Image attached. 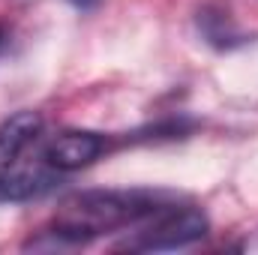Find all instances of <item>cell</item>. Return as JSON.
<instances>
[{
    "mask_svg": "<svg viewBox=\"0 0 258 255\" xmlns=\"http://www.w3.org/2000/svg\"><path fill=\"white\" fill-rule=\"evenodd\" d=\"M168 204V195L150 189H90L66 198L54 213L51 234L66 243H87L108 231L135 228Z\"/></svg>",
    "mask_w": 258,
    "mask_h": 255,
    "instance_id": "obj_1",
    "label": "cell"
},
{
    "mask_svg": "<svg viewBox=\"0 0 258 255\" xmlns=\"http://www.w3.org/2000/svg\"><path fill=\"white\" fill-rule=\"evenodd\" d=\"M207 228H210V222L198 207L168 201L165 207H159L156 213H150L147 219H141L135 225V237L126 240V249H138V252L180 249V246L201 240L207 234Z\"/></svg>",
    "mask_w": 258,
    "mask_h": 255,
    "instance_id": "obj_2",
    "label": "cell"
},
{
    "mask_svg": "<svg viewBox=\"0 0 258 255\" xmlns=\"http://www.w3.org/2000/svg\"><path fill=\"white\" fill-rule=\"evenodd\" d=\"M57 174L60 171L51 168L45 159V141L18 156L0 159V204H15L45 195L48 189H54Z\"/></svg>",
    "mask_w": 258,
    "mask_h": 255,
    "instance_id": "obj_3",
    "label": "cell"
},
{
    "mask_svg": "<svg viewBox=\"0 0 258 255\" xmlns=\"http://www.w3.org/2000/svg\"><path fill=\"white\" fill-rule=\"evenodd\" d=\"M117 144H120L117 135L90 132V129H63V132L45 138V159L60 174H69V171H78V168L102 159Z\"/></svg>",
    "mask_w": 258,
    "mask_h": 255,
    "instance_id": "obj_4",
    "label": "cell"
},
{
    "mask_svg": "<svg viewBox=\"0 0 258 255\" xmlns=\"http://www.w3.org/2000/svg\"><path fill=\"white\" fill-rule=\"evenodd\" d=\"M198 30L216 48H234V45L246 42V36L231 24V18L225 12H216V9H201L198 12Z\"/></svg>",
    "mask_w": 258,
    "mask_h": 255,
    "instance_id": "obj_5",
    "label": "cell"
},
{
    "mask_svg": "<svg viewBox=\"0 0 258 255\" xmlns=\"http://www.w3.org/2000/svg\"><path fill=\"white\" fill-rule=\"evenodd\" d=\"M69 3H72L75 9H84V12H87V9H96L102 0H69Z\"/></svg>",
    "mask_w": 258,
    "mask_h": 255,
    "instance_id": "obj_6",
    "label": "cell"
}]
</instances>
